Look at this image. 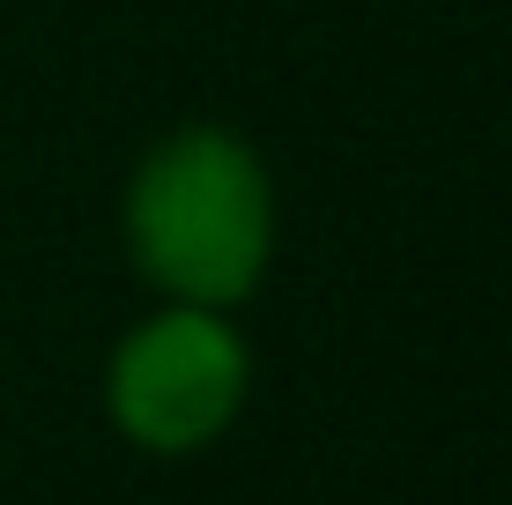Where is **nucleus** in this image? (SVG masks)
Segmentation results:
<instances>
[{
    "label": "nucleus",
    "mask_w": 512,
    "mask_h": 505,
    "mask_svg": "<svg viewBox=\"0 0 512 505\" xmlns=\"http://www.w3.org/2000/svg\"><path fill=\"white\" fill-rule=\"evenodd\" d=\"M119 246L156 305L238 312L275 260V179L260 149L223 119L156 134L119 194Z\"/></svg>",
    "instance_id": "f257e3e1"
},
{
    "label": "nucleus",
    "mask_w": 512,
    "mask_h": 505,
    "mask_svg": "<svg viewBox=\"0 0 512 505\" xmlns=\"http://www.w3.org/2000/svg\"><path fill=\"white\" fill-rule=\"evenodd\" d=\"M245 394H253V350L231 312L208 305L141 312L104 357V424L156 461H186L231 439Z\"/></svg>",
    "instance_id": "f03ea898"
}]
</instances>
